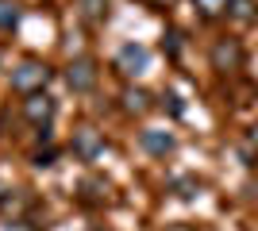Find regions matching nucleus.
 Masks as SVG:
<instances>
[{"label":"nucleus","instance_id":"obj_14","mask_svg":"<svg viewBox=\"0 0 258 231\" xmlns=\"http://www.w3.org/2000/svg\"><path fill=\"white\" fill-rule=\"evenodd\" d=\"M247 146H250V150H258V127H250V135H247Z\"/></svg>","mask_w":258,"mask_h":231},{"label":"nucleus","instance_id":"obj_12","mask_svg":"<svg viewBox=\"0 0 258 231\" xmlns=\"http://www.w3.org/2000/svg\"><path fill=\"white\" fill-rule=\"evenodd\" d=\"M16 20H20V12H16V4H8V0H0V27H12Z\"/></svg>","mask_w":258,"mask_h":231},{"label":"nucleus","instance_id":"obj_3","mask_svg":"<svg viewBox=\"0 0 258 231\" xmlns=\"http://www.w3.org/2000/svg\"><path fill=\"white\" fill-rule=\"evenodd\" d=\"M66 81H70V89H74V93H89V89L97 85V66H93L89 58H77L74 66L66 69Z\"/></svg>","mask_w":258,"mask_h":231},{"label":"nucleus","instance_id":"obj_6","mask_svg":"<svg viewBox=\"0 0 258 231\" xmlns=\"http://www.w3.org/2000/svg\"><path fill=\"white\" fill-rule=\"evenodd\" d=\"M239 62H243V50H239L235 39H224V43L212 46V66L216 69H235Z\"/></svg>","mask_w":258,"mask_h":231},{"label":"nucleus","instance_id":"obj_1","mask_svg":"<svg viewBox=\"0 0 258 231\" xmlns=\"http://www.w3.org/2000/svg\"><path fill=\"white\" fill-rule=\"evenodd\" d=\"M46 77H50V69H46L43 62H23V66L12 73V89H20V93H27V97H31L35 89L46 85Z\"/></svg>","mask_w":258,"mask_h":231},{"label":"nucleus","instance_id":"obj_2","mask_svg":"<svg viewBox=\"0 0 258 231\" xmlns=\"http://www.w3.org/2000/svg\"><path fill=\"white\" fill-rule=\"evenodd\" d=\"M116 66L123 69V73H143V69L151 66V50H147V46H135V43L119 46V54H116Z\"/></svg>","mask_w":258,"mask_h":231},{"label":"nucleus","instance_id":"obj_13","mask_svg":"<svg viewBox=\"0 0 258 231\" xmlns=\"http://www.w3.org/2000/svg\"><path fill=\"white\" fill-rule=\"evenodd\" d=\"M0 231H35V227H27V220H12V227H0Z\"/></svg>","mask_w":258,"mask_h":231},{"label":"nucleus","instance_id":"obj_15","mask_svg":"<svg viewBox=\"0 0 258 231\" xmlns=\"http://www.w3.org/2000/svg\"><path fill=\"white\" fill-rule=\"evenodd\" d=\"M166 231H185V227H166Z\"/></svg>","mask_w":258,"mask_h":231},{"label":"nucleus","instance_id":"obj_8","mask_svg":"<svg viewBox=\"0 0 258 231\" xmlns=\"http://www.w3.org/2000/svg\"><path fill=\"white\" fill-rule=\"evenodd\" d=\"M123 108L127 112H147L151 108V97H147L143 89H127V93H123Z\"/></svg>","mask_w":258,"mask_h":231},{"label":"nucleus","instance_id":"obj_7","mask_svg":"<svg viewBox=\"0 0 258 231\" xmlns=\"http://www.w3.org/2000/svg\"><path fill=\"white\" fill-rule=\"evenodd\" d=\"M139 139L151 154H170L173 150V135H166V131H143Z\"/></svg>","mask_w":258,"mask_h":231},{"label":"nucleus","instance_id":"obj_11","mask_svg":"<svg viewBox=\"0 0 258 231\" xmlns=\"http://www.w3.org/2000/svg\"><path fill=\"white\" fill-rule=\"evenodd\" d=\"M197 4V12H201V16H220V12H227V4H231V0H193Z\"/></svg>","mask_w":258,"mask_h":231},{"label":"nucleus","instance_id":"obj_5","mask_svg":"<svg viewBox=\"0 0 258 231\" xmlns=\"http://www.w3.org/2000/svg\"><path fill=\"white\" fill-rule=\"evenodd\" d=\"M23 116L31 123H39V127H46V120L54 116V100L43 97V93H31V97L23 100Z\"/></svg>","mask_w":258,"mask_h":231},{"label":"nucleus","instance_id":"obj_9","mask_svg":"<svg viewBox=\"0 0 258 231\" xmlns=\"http://www.w3.org/2000/svg\"><path fill=\"white\" fill-rule=\"evenodd\" d=\"M77 8H81V16L85 20H100L108 8V0H77Z\"/></svg>","mask_w":258,"mask_h":231},{"label":"nucleus","instance_id":"obj_4","mask_svg":"<svg viewBox=\"0 0 258 231\" xmlns=\"http://www.w3.org/2000/svg\"><path fill=\"white\" fill-rule=\"evenodd\" d=\"M100 150H104V139H100V131H93V127H81V131L74 135V154H77V158L93 162Z\"/></svg>","mask_w":258,"mask_h":231},{"label":"nucleus","instance_id":"obj_10","mask_svg":"<svg viewBox=\"0 0 258 231\" xmlns=\"http://www.w3.org/2000/svg\"><path fill=\"white\" fill-rule=\"evenodd\" d=\"M227 12H231L235 20H254V0H231Z\"/></svg>","mask_w":258,"mask_h":231}]
</instances>
